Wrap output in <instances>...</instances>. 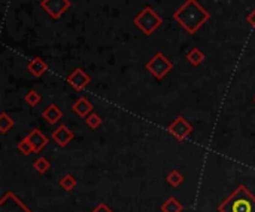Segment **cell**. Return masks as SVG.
<instances>
[{
    "mask_svg": "<svg viewBox=\"0 0 255 212\" xmlns=\"http://www.w3.org/2000/svg\"><path fill=\"white\" fill-rule=\"evenodd\" d=\"M166 180H167V183H169L172 187H179V186L184 183V175H182L179 171L173 169V171H170V172L167 173Z\"/></svg>",
    "mask_w": 255,
    "mask_h": 212,
    "instance_id": "obj_18",
    "label": "cell"
},
{
    "mask_svg": "<svg viewBox=\"0 0 255 212\" xmlns=\"http://www.w3.org/2000/svg\"><path fill=\"white\" fill-rule=\"evenodd\" d=\"M146 70L157 80H162L173 70V62L163 52H157L146 62Z\"/></svg>",
    "mask_w": 255,
    "mask_h": 212,
    "instance_id": "obj_4",
    "label": "cell"
},
{
    "mask_svg": "<svg viewBox=\"0 0 255 212\" xmlns=\"http://www.w3.org/2000/svg\"><path fill=\"white\" fill-rule=\"evenodd\" d=\"M205 54L199 49V48H193L191 49L188 54H186V61L191 64V65H194V67H197V65H200L203 61H205Z\"/></svg>",
    "mask_w": 255,
    "mask_h": 212,
    "instance_id": "obj_15",
    "label": "cell"
},
{
    "mask_svg": "<svg viewBox=\"0 0 255 212\" xmlns=\"http://www.w3.org/2000/svg\"><path fill=\"white\" fill-rule=\"evenodd\" d=\"M76 186H78V180L75 178L72 173H66L65 176H61L60 187L65 190V192H72Z\"/></svg>",
    "mask_w": 255,
    "mask_h": 212,
    "instance_id": "obj_16",
    "label": "cell"
},
{
    "mask_svg": "<svg viewBox=\"0 0 255 212\" xmlns=\"http://www.w3.org/2000/svg\"><path fill=\"white\" fill-rule=\"evenodd\" d=\"M182 211H184V206L173 196L167 197V200L162 205V212H182Z\"/></svg>",
    "mask_w": 255,
    "mask_h": 212,
    "instance_id": "obj_14",
    "label": "cell"
},
{
    "mask_svg": "<svg viewBox=\"0 0 255 212\" xmlns=\"http://www.w3.org/2000/svg\"><path fill=\"white\" fill-rule=\"evenodd\" d=\"M93 104L85 98V96H81V98H78L75 102H73V105H72V110L79 116V117H82V119H85L90 113H93Z\"/></svg>",
    "mask_w": 255,
    "mask_h": 212,
    "instance_id": "obj_12",
    "label": "cell"
},
{
    "mask_svg": "<svg viewBox=\"0 0 255 212\" xmlns=\"http://www.w3.org/2000/svg\"><path fill=\"white\" fill-rule=\"evenodd\" d=\"M33 168L38 173H45L48 172V169L51 168V163L48 162V159H45L44 156L38 157L35 162H33Z\"/></svg>",
    "mask_w": 255,
    "mask_h": 212,
    "instance_id": "obj_21",
    "label": "cell"
},
{
    "mask_svg": "<svg viewBox=\"0 0 255 212\" xmlns=\"http://www.w3.org/2000/svg\"><path fill=\"white\" fill-rule=\"evenodd\" d=\"M51 138H52V141H54V143H55L58 147L65 149V147H68V146L72 143V139L75 138V134L69 129V126L60 125L57 129L52 131Z\"/></svg>",
    "mask_w": 255,
    "mask_h": 212,
    "instance_id": "obj_8",
    "label": "cell"
},
{
    "mask_svg": "<svg viewBox=\"0 0 255 212\" xmlns=\"http://www.w3.org/2000/svg\"><path fill=\"white\" fill-rule=\"evenodd\" d=\"M24 101L30 105V107H36V105L42 101V95H41L38 91L31 89V91H28V92L25 94Z\"/></svg>",
    "mask_w": 255,
    "mask_h": 212,
    "instance_id": "obj_20",
    "label": "cell"
},
{
    "mask_svg": "<svg viewBox=\"0 0 255 212\" xmlns=\"http://www.w3.org/2000/svg\"><path fill=\"white\" fill-rule=\"evenodd\" d=\"M91 212H114V211H112V209H111V208H109L106 203L100 202V203H99L97 206H95V208H94Z\"/></svg>",
    "mask_w": 255,
    "mask_h": 212,
    "instance_id": "obj_23",
    "label": "cell"
},
{
    "mask_svg": "<svg viewBox=\"0 0 255 212\" xmlns=\"http://www.w3.org/2000/svg\"><path fill=\"white\" fill-rule=\"evenodd\" d=\"M218 211L219 212H255V196L245 186H239L218 206Z\"/></svg>",
    "mask_w": 255,
    "mask_h": 212,
    "instance_id": "obj_2",
    "label": "cell"
},
{
    "mask_svg": "<svg viewBox=\"0 0 255 212\" xmlns=\"http://www.w3.org/2000/svg\"><path fill=\"white\" fill-rule=\"evenodd\" d=\"M254 102H255V98H254Z\"/></svg>",
    "mask_w": 255,
    "mask_h": 212,
    "instance_id": "obj_25",
    "label": "cell"
},
{
    "mask_svg": "<svg viewBox=\"0 0 255 212\" xmlns=\"http://www.w3.org/2000/svg\"><path fill=\"white\" fill-rule=\"evenodd\" d=\"M91 82V77L84 72L82 68H75L72 75L68 77V83L75 89V91H82L87 88V85Z\"/></svg>",
    "mask_w": 255,
    "mask_h": 212,
    "instance_id": "obj_9",
    "label": "cell"
},
{
    "mask_svg": "<svg viewBox=\"0 0 255 212\" xmlns=\"http://www.w3.org/2000/svg\"><path fill=\"white\" fill-rule=\"evenodd\" d=\"M173 19L189 34H196L199 28L210 19V14L197 0H185V3L173 12Z\"/></svg>",
    "mask_w": 255,
    "mask_h": 212,
    "instance_id": "obj_1",
    "label": "cell"
},
{
    "mask_svg": "<svg viewBox=\"0 0 255 212\" xmlns=\"http://www.w3.org/2000/svg\"><path fill=\"white\" fill-rule=\"evenodd\" d=\"M25 138L28 139V143L31 144V147H33V152H35V153H41V152L46 147V144H48V138H46V136L42 134V131L38 129V128L31 129L30 134H28Z\"/></svg>",
    "mask_w": 255,
    "mask_h": 212,
    "instance_id": "obj_10",
    "label": "cell"
},
{
    "mask_svg": "<svg viewBox=\"0 0 255 212\" xmlns=\"http://www.w3.org/2000/svg\"><path fill=\"white\" fill-rule=\"evenodd\" d=\"M85 123H87V126L90 128V129H93V131H95L97 128H100V125L103 123V119L97 115V113H90L87 117H85Z\"/></svg>",
    "mask_w": 255,
    "mask_h": 212,
    "instance_id": "obj_19",
    "label": "cell"
},
{
    "mask_svg": "<svg viewBox=\"0 0 255 212\" xmlns=\"http://www.w3.org/2000/svg\"><path fill=\"white\" fill-rule=\"evenodd\" d=\"M167 132L176 138L178 141H184L186 139L191 132H193V125H191L184 116H178L169 126H167Z\"/></svg>",
    "mask_w": 255,
    "mask_h": 212,
    "instance_id": "obj_5",
    "label": "cell"
},
{
    "mask_svg": "<svg viewBox=\"0 0 255 212\" xmlns=\"http://www.w3.org/2000/svg\"><path fill=\"white\" fill-rule=\"evenodd\" d=\"M0 212H31L12 192L3 194L0 200Z\"/></svg>",
    "mask_w": 255,
    "mask_h": 212,
    "instance_id": "obj_7",
    "label": "cell"
},
{
    "mask_svg": "<svg viewBox=\"0 0 255 212\" xmlns=\"http://www.w3.org/2000/svg\"><path fill=\"white\" fill-rule=\"evenodd\" d=\"M27 70L30 72L31 76L42 77V76L48 72V64H46L41 57H35V58H31V59L28 61Z\"/></svg>",
    "mask_w": 255,
    "mask_h": 212,
    "instance_id": "obj_11",
    "label": "cell"
},
{
    "mask_svg": "<svg viewBox=\"0 0 255 212\" xmlns=\"http://www.w3.org/2000/svg\"><path fill=\"white\" fill-rule=\"evenodd\" d=\"M133 24L145 34V36H151V34L163 24V18L158 15L151 6H145L135 17Z\"/></svg>",
    "mask_w": 255,
    "mask_h": 212,
    "instance_id": "obj_3",
    "label": "cell"
},
{
    "mask_svg": "<svg viewBox=\"0 0 255 212\" xmlns=\"http://www.w3.org/2000/svg\"><path fill=\"white\" fill-rule=\"evenodd\" d=\"M42 117L45 119V122L48 125H55L60 122V119H63V112L57 107L55 104H49L48 107L42 112Z\"/></svg>",
    "mask_w": 255,
    "mask_h": 212,
    "instance_id": "obj_13",
    "label": "cell"
},
{
    "mask_svg": "<svg viewBox=\"0 0 255 212\" xmlns=\"http://www.w3.org/2000/svg\"><path fill=\"white\" fill-rule=\"evenodd\" d=\"M246 19H248V22H249V24H251L254 28H255V9H254V11H252L249 15H248V18H246Z\"/></svg>",
    "mask_w": 255,
    "mask_h": 212,
    "instance_id": "obj_24",
    "label": "cell"
},
{
    "mask_svg": "<svg viewBox=\"0 0 255 212\" xmlns=\"http://www.w3.org/2000/svg\"><path fill=\"white\" fill-rule=\"evenodd\" d=\"M70 5V0H42L41 2V8L54 19H60Z\"/></svg>",
    "mask_w": 255,
    "mask_h": 212,
    "instance_id": "obj_6",
    "label": "cell"
},
{
    "mask_svg": "<svg viewBox=\"0 0 255 212\" xmlns=\"http://www.w3.org/2000/svg\"><path fill=\"white\" fill-rule=\"evenodd\" d=\"M17 149H18V152H21L24 156H28V154H31V153H35V152H33V147H31V144L28 143L27 138H24V139L20 141V143L17 144Z\"/></svg>",
    "mask_w": 255,
    "mask_h": 212,
    "instance_id": "obj_22",
    "label": "cell"
},
{
    "mask_svg": "<svg viewBox=\"0 0 255 212\" xmlns=\"http://www.w3.org/2000/svg\"><path fill=\"white\" fill-rule=\"evenodd\" d=\"M14 123H15L14 119L6 112H3L2 115H0V132H2L3 135H6L12 129Z\"/></svg>",
    "mask_w": 255,
    "mask_h": 212,
    "instance_id": "obj_17",
    "label": "cell"
}]
</instances>
